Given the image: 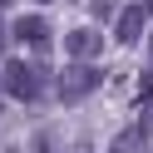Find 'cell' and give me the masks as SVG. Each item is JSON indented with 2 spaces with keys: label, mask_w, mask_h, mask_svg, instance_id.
<instances>
[{
  "label": "cell",
  "mask_w": 153,
  "mask_h": 153,
  "mask_svg": "<svg viewBox=\"0 0 153 153\" xmlns=\"http://www.w3.org/2000/svg\"><path fill=\"white\" fill-rule=\"evenodd\" d=\"M45 89H50L45 64H30V59H5L0 64V94H10L20 104H35V99H45Z\"/></svg>",
  "instance_id": "obj_1"
},
{
  "label": "cell",
  "mask_w": 153,
  "mask_h": 153,
  "mask_svg": "<svg viewBox=\"0 0 153 153\" xmlns=\"http://www.w3.org/2000/svg\"><path fill=\"white\" fill-rule=\"evenodd\" d=\"M104 84V69L99 64H84V59H74L69 69H59V79H54V94H59V104H84L94 89Z\"/></svg>",
  "instance_id": "obj_2"
},
{
  "label": "cell",
  "mask_w": 153,
  "mask_h": 153,
  "mask_svg": "<svg viewBox=\"0 0 153 153\" xmlns=\"http://www.w3.org/2000/svg\"><path fill=\"white\" fill-rule=\"evenodd\" d=\"M143 25H148V5H123L119 15H114V35H119V45H133L143 35Z\"/></svg>",
  "instance_id": "obj_3"
},
{
  "label": "cell",
  "mask_w": 153,
  "mask_h": 153,
  "mask_svg": "<svg viewBox=\"0 0 153 153\" xmlns=\"http://www.w3.org/2000/svg\"><path fill=\"white\" fill-rule=\"evenodd\" d=\"M64 50H69V59H84V64H94L99 59V50H104V40H99V30H69L64 35Z\"/></svg>",
  "instance_id": "obj_4"
},
{
  "label": "cell",
  "mask_w": 153,
  "mask_h": 153,
  "mask_svg": "<svg viewBox=\"0 0 153 153\" xmlns=\"http://www.w3.org/2000/svg\"><path fill=\"white\" fill-rule=\"evenodd\" d=\"M15 40L35 45V50H50V25H45V15H20V20H15Z\"/></svg>",
  "instance_id": "obj_5"
},
{
  "label": "cell",
  "mask_w": 153,
  "mask_h": 153,
  "mask_svg": "<svg viewBox=\"0 0 153 153\" xmlns=\"http://www.w3.org/2000/svg\"><path fill=\"white\" fill-rule=\"evenodd\" d=\"M143 143H148V133L133 123V128H123L119 138H114V153H143Z\"/></svg>",
  "instance_id": "obj_6"
},
{
  "label": "cell",
  "mask_w": 153,
  "mask_h": 153,
  "mask_svg": "<svg viewBox=\"0 0 153 153\" xmlns=\"http://www.w3.org/2000/svg\"><path fill=\"white\" fill-rule=\"evenodd\" d=\"M54 143H59V138H54V133L45 128V133H35V143H30V148H35V153H59Z\"/></svg>",
  "instance_id": "obj_7"
},
{
  "label": "cell",
  "mask_w": 153,
  "mask_h": 153,
  "mask_svg": "<svg viewBox=\"0 0 153 153\" xmlns=\"http://www.w3.org/2000/svg\"><path fill=\"white\" fill-rule=\"evenodd\" d=\"M94 15H99V20H109V15H119V5H114V0H94Z\"/></svg>",
  "instance_id": "obj_8"
},
{
  "label": "cell",
  "mask_w": 153,
  "mask_h": 153,
  "mask_svg": "<svg viewBox=\"0 0 153 153\" xmlns=\"http://www.w3.org/2000/svg\"><path fill=\"white\" fill-rule=\"evenodd\" d=\"M138 128H143V133H148V138H153V104H148V109H143V119H138Z\"/></svg>",
  "instance_id": "obj_9"
},
{
  "label": "cell",
  "mask_w": 153,
  "mask_h": 153,
  "mask_svg": "<svg viewBox=\"0 0 153 153\" xmlns=\"http://www.w3.org/2000/svg\"><path fill=\"white\" fill-rule=\"evenodd\" d=\"M148 64H153V35H148Z\"/></svg>",
  "instance_id": "obj_10"
},
{
  "label": "cell",
  "mask_w": 153,
  "mask_h": 153,
  "mask_svg": "<svg viewBox=\"0 0 153 153\" xmlns=\"http://www.w3.org/2000/svg\"><path fill=\"white\" fill-rule=\"evenodd\" d=\"M0 45H5V30H0Z\"/></svg>",
  "instance_id": "obj_11"
},
{
  "label": "cell",
  "mask_w": 153,
  "mask_h": 153,
  "mask_svg": "<svg viewBox=\"0 0 153 153\" xmlns=\"http://www.w3.org/2000/svg\"><path fill=\"white\" fill-rule=\"evenodd\" d=\"M40 5H50V0H40Z\"/></svg>",
  "instance_id": "obj_12"
},
{
  "label": "cell",
  "mask_w": 153,
  "mask_h": 153,
  "mask_svg": "<svg viewBox=\"0 0 153 153\" xmlns=\"http://www.w3.org/2000/svg\"><path fill=\"white\" fill-rule=\"evenodd\" d=\"M0 5H5V0H0Z\"/></svg>",
  "instance_id": "obj_13"
}]
</instances>
